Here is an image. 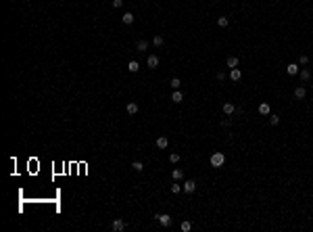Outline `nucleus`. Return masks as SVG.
<instances>
[{
	"label": "nucleus",
	"mask_w": 313,
	"mask_h": 232,
	"mask_svg": "<svg viewBox=\"0 0 313 232\" xmlns=\"http://www.w3.org/2000/svg\"><path fill=\"white\" fill-rule=\"evenodd\" d=\"M153 44L157 46V48H161V46H163V36H154V38H153Z\"/></svg>",
	"instance_id": "23"
},
{
	"label": "nucleus",
	"mask_w": 313,
	"mask_h": 232,
	"mask_svg": "<svg viewBox=\"0 0 313 232\" xmlns=\"http://www.w3.org/2000/svg\"><path fill=\"white\" fill-rule=\"evenodd\" d=\"M127 69L132 71V73H136V71L140 69V63L138 61H130V63H127Z\"/></svg>",
	"instance_id": "19"
},
{
	"label": "nucleus",
	"mask_w": 313,
	"mask_h": 232,
	"mask_svg": "<svg viewBox=\"0 0 313 232\" xmlns=\"http://www.w3.org/2000/svg\"><path fill=\"white\" fill-rule=\"evenodd\" d=\"M299 75H301V80H303V82H309V80H311V69H301Z\"/></svg>",
	"instance_id": "14"
},
{
	"label": "nucleus",
	"mask_w": 313,
	"mask_h": 232,
	"mask_svg": "<svg viewBox=\"0 0 313 232\" xmlns=\"http://www.w3.org/2000/svg\"><path fill=\"white\" fill-rule=\"evenodd\" d=\"M184 190H186L188 195H192V192L196 190V182L194 180H186V182H184Z\"/></svg>",
	"instance_id": "7"
},
{
	"label": "nucleus",
	"mask_w": 313,
	"mask_h": 232,
	"mask_svg": "<svg viewBox=\"0 0 313 232\" xmlns=\"http://www.w3.org/2000/svg\"><path fill=\"white\" fill-rule=\"evenodd\" d=\"M305 96H307V90H305V86H299V88H294V99L303 100Z\"/></svg>",
	"instance_id": "8"
},
{
	"label": "nucleus",
	"mask_w": 313,
	"mask_h": 232,
	"mask_svg": "<svg viewBox=\"0 0 313 232\" xmlns=\"http://www.w3.org/2000/svg\"><path fill=\"white\" fill-rule=\"evenodd\" d=\"M169 86L173 88V90H180V86H182V82H180V77H171V82H169Z\"/></svg>",
	"instance_id": "20"
},
{
	"label": "nucleus",
	"mask_w": 313,
	"mask_h": 232,
	"mask_svg": "<svg viewBox=\"0 0 313 232\" xmlns=\"http://www.w3.org/2000/svg\"><path fill=\"white\" fill-rule=\"evenodd\" d=\"M238 63H240V61H238V56H228V61H225V65H228L230 69L238 67Z\"/></svg>",
	"instance_id": "13"
},
{
	"label": "nucleus",
	"mask_w": 313,
	"mask_h": 232,
	"mask_svg": "<svg viewBox=\"0 0 313 232\" xmlns=\"http://www.w3.org/2000/svg\"><path fill=\"white\" fill-rule=\"evenodd\" d=\"M221 109H223V113H225V115H232V113H236V107L232 105V103H223Z\"/></svg>",
	"instance_id": "11"
},
{
	"label": "nucleus",
	"mask_w": 313,
	"mask_h": 232,
	"mask_svg": "<svg viewBox=\"0 0 313 232\" xmlns=\"http://www.w3.org/2000/svg\"><path fill=\"white\" fill-rule=\"evenodd\" d=\"M171 100H173V103H178V105H180L182 100H184V94H182L180 90H173V94H171Z\"/></svg>",
	"instance_id": "15"
},
{
	"label": "nucleus",
	"mask_w": 313,
	"mask_h": 232,
	"mask_svg": "<svg viewBox=\"0 0 313 232\" xmlns=\"http://www.w3.org/2000/svg\"><path fill=\"white\" fill-rule=\"evenodd\" d=\"M171 192L178 195V192H180V184H171Z\"/></svg>",
	"instance_id": "29"
},
{
	"label": "nucleus",
	"mask_w": 313,
	"mask_h": 232,
	"mask_svg": "<svg viewBox=\"0 0 313 232\" xmlns=\"http://www.w3.org/2000/svg\"><path fill=\"white\" fill-rule=\"evenodd\" d=\"M180 228H182V230H184V232H190V228H192V224H190V222H182V224H180Z\"/></svg>",
	"instance_id": "25"
},
{
	"label": "nucleus",
	"mask_w": 313,
	"mask_h": 232,
	"mask_svg": "<svg viewBox=\"0 0 313 232\" xmlns=\"http://www.w3.org/2000/svg\"><path fill=\"white\" fill-rule=\"evenodd\" d=\"M132 169L134 172H142V169H144V163L142 161H132Z\"/></svg>",
	"instance_id": "21"
},
{
	"label": "nucleus",
	"mask_w": 313,
	"mask_h": 232,
	"mask_svg": "<svg viewBox=\"0 0 313 232\" xmlns=\"http://www.w3.org/2000/svg\"><path fill=\"white\" fill-rule=\"evenodd\" d=\"M225 80V71H217V82H223Z\"/></svg>",
	"instance_id": "28"
},
{
	"label": "nucleus",
	"mask_w": 313,
	"mask_h": 232,
	"mask_svg": "<svg viewBox=\"0 0 313 232\" xmlns=\"http://www.w3.org/2000/svg\"><path fill=\"white\" fill-rule=\"evenodd\" d=\"M213 2H219V0H213Z\"/></svg>",
	"instance_id": "32"
},
{
	"label": "nucleus",
	"mask_w": 313,
	"mask_h": 232,
	"mask_svg": "<svg viewBox=\"0 0 313 232\" xmlns=\"http://www.w3.org/2000/svg\"><path fill=\"white\" fill-rule=\"evenodd\" d=\"M299 65H296V63H290V65H286V73H288V75H296V73H299Z\"/></svg>",
	"instance_id": "9"
},
{
	"label": "nucleus",
	"mask_w": 313,
	"mask_h": 232,
	"mask_svg": "<svg viewBox=\"0 0 313 232\" xmlns=\"http://www.w3.org/2000/svg\"><path fill=\"white\" fill-rule=\"evenodd\" d=\"M154 218H157V222H159L163 228H169V226H171V215H167V213H157Z\"/></svg>",
	"instance_id": "2"
},
{
	"label": "nucleus",
	"mask_w": 313,
	"mask_h": 232,
	"mask_svg": "<svg viewBox=\"0 0 313 232\" xmlns=\"http://www.w3.org/2000/svg\"><path fill=\"white\" fill-rule=\"evenodd\" d=\"M209 163H211L213 167H223V163H225V155H223L221 151H217V153H213L211 157H209Z\"/></svg>",
	"instance_id": "1"
},
{
	"label": "nucleus",
	"mask_w": 313,
	"mask_h": 232,
	"mask_svg": "<svg viewBox=\"0 0 313 232\" xmlns=\"http://www.w3.org/2000/svg\"><path fill=\"white\" fill-rule=\"evenodd\" d=\"M113 7L119 8V7H123V0H113Z\"/></svg>",
	"instance_id": "30"
},
{
	"label": "nucleus",
	"mask_w": 313,
	"mask_h": 232,
	"mask_svg": "<svg viewBox=\"0 0 313 232\" xmlns=\"http://www.w3.org/2000/svg\"><path fill=\"white\" fill-rule=\"evenodd\" d=\"M171 178H173V180H178V182H180L182 178H184V172H182L180 167H175L173 172H171Z\"/></svg>",
	"instance_id": "17"
},
{
	"label": "nucleus",
	"mask_w": 313,
	"mask_h": 232,
	"mask_svg": "<svg viewBox=\"0 0 313 232\" xmlns=\"http://www.w3.org/2000/svg\"><path fill=\"white\" fill-rule=\"evenodd\" d=\"M111 228H113V230H115V232H123V230H125V222H123V220H121V218L113 220Z\"/></svg>",
	"instance_id": "4"
},
{
	"label": "nucleus",
	"mask_w": 313,
	"mask_h": 232,
	"mask_svg": "<svg viewBox=\"0 0 313 232\" xmlns=\"http://www.w3.org/2000/svg\"><path fill=\"white\" fill-rule=\"evenodd\" d=\"M230 123H232V119H221V126H223V128H228Z\"/></svg>",
	"instance_id": "31"
},
{
	"label": "nucleus",
	"mask_w": 313,
	"mask_h": 232,
	"mask_svg": "<svg viewBox=\"0 0 313 232\" xmlns=\"http://www.w3.org/2000/svg\"><path fill=\"white\" fill-rule=\"evenodd\" d=\"M146 48H148V42H146V40H138V44H136V50H140V52H146Z\"/></svg>",
	"instance_id": "18"
},
{
	"label": "nucleus",
	"mask_w": 313,
	"mask_h": 232,
	"mask_svg": "<svg viewBox=\"0 0 313 232\" xmlns=\"http://www.w3.org/2000/svg\"><path fill=\"white\" fill-rule=\"evenodd\" d=\"M169 161H171V163H178V161H180V155H178V153H171V155H169Z\"/></svg>",
	"instance_id": "26"
},
{
	"label": "nucleus",
	"mask_w": 313,
	"mask_h": 232,
	"mask_svg": "<svg viewBox=\"0 0 313 232\" xmlns=\"http://www.w3.org/2000/svg\"><path fill=\"white\" fill-rule=\"evenodd\" d=\"M134 19H136V17H134L132 13H123V15H121V21H123L125 25H132V23H134Z\"/></svg>",
	"instance_id": "10"
},
{
	"label": "nucleus",
	"mask_w": 313,
	"mask_h": 232,
	"mask_svg": "<svg viewBox=\"0 0 313 232\" xmlns=\"http://www.w3.org/2000/svg\"><path fill=\"white\" fill-rule=\"evenodd\" d=\"M257 111L261 113V115H269V113H271V109H269V105H267V103H261V105L257 107Z\"/></svg>",
	"instance_id": "12"
},
{
	"label": "nucleus",
	"mask_w": 313,
	"mask_h": 232,
	"mask_svg": "<svg viewBox=\"0 0 313 232\" xmlns=\"http://www.w3.org/2000/svg\"><path fill=\"white\" fill-rule=\"evenodd\" d=\"M146 67H148V69H157V67H159V56L150 55L148 59H146Z\"/></svg>",
	"instance_id": "3"
},
{
	"label": "nucleus",
	"mask_w": 313,
	"mask_h": 232,
	"mask_svg": "<svg viewBox=\"0 0 313 232\" xmlns=\"http://www.w3.org/2000/svg\"><path fill=\"white\" fill-rule=\"evenodd\" d=\"M167 144H169L167 136H159V138H157V147L159 148H167Z\"/></svg>",
	"instance_id": "16"
},
{
	"label": "nucleus",
	"mask_w": 313,
	"mask_h": 232,
	"mask_svg": "<svg viewBox=\"0 0 313 232\" xmlns=\"http://www.w3.org/2000/svg\"><path fill=\"white\" fill-rule=\"evenodd\" d=\"M217 25H219V27H228L230 19H228V17H219V19H217Z\"/></svg>",
	"instance_id": "22"
},
{
	"label": "nucleus",
	"mask_w": 313,
	"mask_h": 232,
	"mask_svg": "<svg viewBox=\"0 0 313 232\" xmlns=\"http://www.w3.org/2000/svg\"><path fill=\"white\" fill-rule=\"evenodd\" d=\"M299 63H301V65H309V56H307V55H303V56L299 59Z\"/></svg>",
	"instance_id": "27"
},
{
	"label": "nucleus",
	"mask_w": 313,
	"mask_h": 232,
	"mask_svg": "<svg viewBox=\"0 0 313 232\" xmlns=\"http://www.w3.org/2000/svg\"><path fill=\"white\" fill-rule=\"evenodd\" d=\"M269 123H271V126H278V123H280V115H273V113H269Z\"/></svg>",
	"instance_id": "24"
},
{
	"label": "nucleus",
	"mask_w": 313,
	"mask_h": 232,
	"mask_svg": "<svg viewBox=\"0 0 313 232\" xmlns=\"http://www.w3.org/2000/svg\"><path fill=\"white\" fill-rule=\"evenodd\" d=\"M138 109H140L138 103H134V100H130V103L125 105V111L130 113V115H136V113H138Z\"/></svg>",
	"instance_id": "6"
},
{
	"label": "nucleus",
	"mask_w": 313,
	"mask_h": 232,
	"mask_svg": "<svg viewBox=\"0 0 313 232\" xmlns=\"http://www.w3.org/2000/svg\"><path fill=\"white\" fill-rule=\"evenodd\" d=\"M240 77H242V71L238 69V67L230 69V80H232V82H240Z\"/></svg>",
	"instance_id": "5"
}]
</instances>
